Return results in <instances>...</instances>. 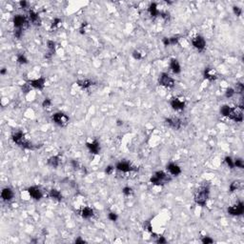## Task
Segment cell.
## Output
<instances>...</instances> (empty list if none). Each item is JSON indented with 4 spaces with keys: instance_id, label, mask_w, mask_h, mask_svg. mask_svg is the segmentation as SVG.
<instances>
[{
    "instance_id": "30",
    "label": "cell",
    "mask_w": 244,
    "mask_h": 244,
    "mask_svg": "<svg viewBox=\"0 0 244 244\" xmlns=\"http://www.w3.org/2000/svg\"><path fill=\"white\" fill-rule=\"evenodd\" d=\"M234 165H235V167L240 168V169H243L244 168V163H243V160L242 159H236L235 161H234Z\"/></svg>"
},
{
    "instance_id": "32",
    "label": "cell",
    "mask_w": 244,
    "mask_h": 244,
    "mask_svg": "<svg viewBox=\"0 0 244 244\" xmlns=\"http://www.w3.org/2000/svg\"><path fill=\"white\" fill-rule=\"evenodd\" d=\"M122 193H123L125 196L129 197V196H131L132 194H133V189H132V188H130V187H124L123 190H122Z\"/></svg>"
},
{
    "instance_id": "6",
    "label": "cell",
    "mask_w": 244,
    "mask_h": 244,
    "mask_svg": "<svg viewBox=\"0 0 244 244\" xmlns=\"http://www.w3.org/2000/svg\"><path fill=\"white\" fill-rule=\"evenodd\" d=\"M242 108L240 107H236V108H232L231 113L229 114L228 117L232 120H234L236 122H241L243 120V112H242Z\"/></svg>"
},
{
    "instance_id": "43",
    "label": "cell",
    "mask_w": 244,
    "mask_h": 244,
    "mask_svg": "<svg viewBox=\"0 0 244 244\" xmlns=\"http://www.w3.org/2000/svg\"><path fill=\"white\" fill-rule=\"evenodd\" d=\"M113 171H114V167H113V166H108L107 169H106V171H105V172H106V174L111 175V174H112V172H113Z\"/></svg>"
},
{
    "instance_id": "24",
    "label": "cell",
    "mask_w": 244,
    "mask_h": 244,
    "mask_svg": "<svg viewBox=\"0 0 244 244\" xmlns=\"http://www.w3.org/2000/svg\"><path fill=\"white\" fill-rule=\"evenodd\" d=\"M148 12L150 13V14H151L153 17H156V16L160 14V13L158 12V10H157V5L156 3H152L151 5H150V7L148 9Z\"/></svg>"
},
{
    "instance_id": "3",
    "label": "cell",
    "mask_w": 244,
    "mask_h": 244,
    "mask_svg": "<svg viewBox=\"0 0 244 244\" xmlns=\"http://www.w3.org/2000/svg\"><path fill=\"white\" fill-rule=\"evenodd\" d=\"M169 180H170V178H168V175H166L164 172L158 171V172H157V173H154V175L151 177L150 182H151L152 184L160 186V185L165 184V183H167Z\"/></svg>"
},
{
    "instance_id": "2",
    "label": "cell",
    "mask_w": 244,
    "mask_h": 244,
    "mask_svg": "<svg viewBox=\"0 0 244 244\" xmlns=\"http://www.w3.org/2000/svg\"><path fill=\"white\" fill-rule=\"evenodd\" d=\"M12 138H13L14 142L17 144V145L20 146L21 148L34 149V146H32L28 140H26L25 136H24L23 132H22V131H17V132L14 133L13 136H12Z\"/></svg>"
},
{
    "instance_id": "47",
    "label": "cell",
    "mask_w": 244,
    "mask_h": 244,
    "mask_svg": "<svg viewBox=\"0 0 244 244\" xmlns=\"http://www.w3.org/2000/svg\"><path fill=\"white\" fill-rule=\"evenodd\" d=\"M75 243H85V240L81 239V238H77L75 240Z\"/></svg>"
},
{
    "instance_id": "35",
    "label": "cell",
    "mask_w": 244,
    "mask_h": 244,
    "mask_svg": "<svg viewBox=\"0 0 244 244\" xmlns=\"http://www.w3.org/2000/svg\"><path fill=\"white\" fill-rule=\"evenodd\" d=\"M169 39H170V45H175L179 38L178 36H173V37H170Z\"/></svg>"
},
{
    "instance_id": "12",
    "label": "cell",
    "mask_w": 244,
    "mask_h": 244,
    "mask_svg": "<svg viewBox=\"0 0 244 244\" xmlns=\"http://www.w3.org/2000/svg\"><path fill=\"white\" fill-rule=\"evenodd\" d=\"M116 169L118 171L124 172V173H128V172H133V171H136L137 169L134 166H132L129 162L127 161H121L116 164Z\"/></svg>"
},
{
    "instance_id": "44",
    "label": "cell",
    "mask_w": 244,
    "mask_h": 244,
    "mask_svg": "<svg viewBox=\"0 0 244 244\" xmlns=\"http://www.w3.org/2000/svg\"><path fill=\"white\" fill-rule=\"evenodd\" d=\"M72 165H73V167L75 169H77L79 167V163L76 161V160H72Z\"/></svg>"
},
{
    "instance_id": "46",
    "label": "cell",
    "mask_w": 244,
    "mask_h": 244,
    "mask_svg": "<svg viewBox=\"0 0 244 244\" xmlns=\"http://www.w3.org/2000/svg\"><path fill=\"white\" fill-rule=\"evenodd\" d=\"M19 4H20L21 8H26V7H27V5H28V3H27L26 1H20Z\"/></svg>"
},
{
    "instance_id": "23",
    "label": "cell",
    "mask_w": 244,
    "mask_h": 244,
    "mask_svg": "<svg viewBox=\"0 0 244 244\" xmlns=\"http://www.w3.org/2000/svg\"><path fill=\"white\" fill-rule=\"evenodd\" d=\"M77 85L81 87L82 89H88L93 85V81L91 79H84V80H78L76 82Z\"/></svg>"
},
{
    "instance_id": "41",
    "label": "cell",
    "mask_w": 244,
    "mask_h": 244,
    "mask_svg": "<svg viewBox=\"0 0 244 244\" xmlns=\"http://www.w3.org/2000/svg\"><path fill=\"white\" fill-rule=\"evenodd\" d=\"M22 31L23 30H20V29H16L14 30V36L16 38H20L21 35H22Z\"/></svg>"
},
{
    "instance_id": "27",
    "label": "cell",
    "mask_w": 244,
    "mask_h": 244,
    "mask_svg": "<svg viewBox=\"0 0 244 244\" xmlns=\"http://www.w3.org/2000/svg\"><path fill=\"white\" fill-rule=\"evenodd\" d=\"M241 185V182L239 180H236L234 182H232L231 183V185H230V192H235L236 191L237 189H239V187Z\"/></svg>"
},
{
    "instance_id": "5",
    "label": "cell",
    "mask_w": 244,
    "mask_h": 244,
    "mask_svg": "<svg viewBox=\"0 0 244 244\" xmlns=\"http://www.w3.org/2000/svg\"><path fill=\"white\" fill-rule=\"evenodd\" d=\"M158 83L159 85H161L166 88H173L175 86V80L168 75L162 73L158 77Z\"/></svg>"
},
{
    "instance_id": "37",
    "label": "cell",
    "mask_w": 244,
    "mask_h": 244,
    "mask_svg": "<svg viewBox=\"0 0 244 244\" xmlns=\"http://www.w3.org/2000/svg\"><path fill=\"white\" fill-rule=\"evenodd\" d=\"M202 243H204V244H209V243H213L214 242V240L212 239V238H210L209 236H204L203 238H202Z\"/></svg>"
},
{
    "instance_id": "36",
    "label": "cell",
    "mask_w": 244,
    "mask_h": 244,
    "mask_svg": "<svg viewBox=\"0 0 244 244\" xmlns=\"http://www.w3.org/2000/svg\"><path fill=\"white\" fill-rule=\"evenodd\" d=\"M233 10H234V13H235V14H236V16H239V15H241V14H242V10H241L239 7H236V6H235L234 8H233Z\"/></svg>"
},
{
    "instance_id": "13",
    "label": "cell",
    "mask_w": 244,
    "mask_h": 244,
    "mask_svg": "<svg viewBox=\"0 0 244 244\" xmlns=\"http://www.w3.org/2000/svg\"><path fill=\"white\" fill-rule=\"evenodd\" d=\"M170 104H171V107L175 111H181L185 107V102L180 100V99L177 97L172 98V100L170 101Z\"/></svg>"
},
{
    "instance_id": "4",
    "label": "cell",
    "mask_w": 244,
    "mask_h": 244,
    "mask_svg": "<svg viewBox=\"0 0 244 244\" xmlns=\"http://www.w3.org/2000/svg\"><path fill=\"white\" fill-rule=\"evenodd\" d=\"M53 120L54 121L55 124H57L60 127H65L66 125H68L70 118L67 114H65L63 113H56L53 115Z\"/></svg>"
},
{
    "instance_id": "16",
    "label": "cell",
    "mask_w": 244,
    "mask_h": 244,
    "mask_svg": "<svg viewBox=\"0 0 244 244\" xmlns=\"http://www.w3.org/2000/svg\"><path fill=\"white\" fill-rule=\"evenodd\" d=\"M1 197L4 201H10L14 197V192L10 188H4L1 192Z\"/></svg>"
},
{
    "instance_id": "21",
    "label": "cell",
    "mask_w": 244,
    "mask_h": 244,
    "mask_svg": "<svg viewBox=\"0 0 244 244\" xmlns=\"http://www.w3.org/2000/svg\"><path fill=\"white\" fill-rule=\"evenodd\" d=\"M170 67H171V70L173 71L175 74H179L181 72V68H180V65L178 63V61H177L176 59H175V58H173L171 60Z\"/></svg>"
},
{
    "instance_id": "39",
    "label": "cell",
    "mask_w": 244,
    "mask_h": 244,
    "mask_svg": "<svg viewBox=\"0 0 244 244\" xmlns=\"http://www.w3.org/2000/svg\"><path fill=\"white\" fill-rule=\"evenodd\" d=\"M133 57H134L135 59H137V60H139L142 58V55L139 52H137V51H135L134 53H133Z\"/></svg>"
},
{
    "instance_id": "42",
    "label": "cell",
    "mask_w": 244,
    "mask_h": 244,
    "mask_svg": "<svg viewBox=\"0 0 244 244\" xmlns=\"http://www.w3.org/2000/svg\"><path fill=\"white\" fill-rule=\"evenodd\" d=\"M162 42H163V44L165 46H169L170 45V39L168 37H164L162 39Z\"/></svg>"
},
{
    "instance_id": "8",
    "label": "cell",
    "mask_w": 244,
    "mask_h": 244,
    "mask_svg": "<svg viewBox=\"0 0 244 244\" xmlns=\"http://www.w3.org/2000/svg\"><path fill=\"white\" fill-rule=\"evenodd\" d=\"M165 123L175 130H179L182 127V120L178 117H169L165 119Z\"/></svg>"
},
{
    "instance_id": "38",
    "label": "cell",
    "mask_w": 244,
    "mask_h": 244,
    "mask_svg": "<svg viewBox=\"0 0 244 244\" xmlns=\"http://www.w3.org/2000/svg\"><path fill=\"white\" fill-rule=\"evenodd\" d=\"M61 19H59V18H54L53 19V23H52V29L53 28H55V27H57L60 23H61Z\"/></svg>"
},
{
    "instance_id": "19",
    "label": "cell",
    "mask_w": 244,
    "mask_h": 244,
    "mask_svg": "<svg viewBox=\"0 0 244 244\" xmlns=\"http://www.w3.org/2000/svg\"><path fill=\"white\" fill-rule=\"evenodd\" d=\"M29 17H30V20L32 21V24L35 25H40L41 23V20L39 18V16H38V14H36L35 11L31 10L29 12Z\"/></svg>"
},
{
    "instance_id": "45",
    "label": "cell",
    "mask_w": 244,
    "mask_h": 244,
    "mask_svg": "<svg viewBox=\"0 0 244 244\" xmlns=\"http://www.w3.org/2000/svg\"><path fill=\"white\" fill-rule=\"evenodd\" d=\"M157 243H166V239H165V238H164L163 236H159V238L157 239Z\"/></svg>"
},
{
    "instance_id": "40",
    "label": "cell",
    "mask_w": 244,
    "mask_h": 244,
    "mask_svg": "<svg viewBox=\"0 0 244 244\" xmlns=\"http://www.w3.org/2000/svg\"><path fill=\"white\" fill-rule=\"evenodd\" d=\"M108 218L110 220H112V221H115L116 219H117V215H116V214L114 213H110L108 215Z\"/></svg>"
},
{
    "instance_id": "15",
    "label": "cell",
    "mask_w": 244,
    "mask_h": 244,
    "mask_svg": "<svg viewBox=\"0 0 244 244\" xmlns=\"http://www.w3.org/2000/svg\"><path fill=\"white\" fill-rule=\"evenodd\" d=\"M86 146L92 154H97L99 153V151H100V144H99V142L96 139L92 141L91 143H89V142L86 143Z\"/></svg>"
},
{
    "instance_id": "22",
    "label": "cell",
    "mask_w": 244,
    "mask_h": 244,
    "mask_svg": "<svg viewBox=\"0 0 244 244\" xmlns=\"http://www.w3.org/2000/svg\"><path fill=\"white\" fill-rule=\"evenodd\" d=\"M59 163H60V157H59V156H53V157H51L48 159V164L50 166H52V167H53V168L58 167Z\"/></svg>"
},
{
    "instance_id": "29",
    "label": "cell",
    "mask_w": 244,
    "mask_h": 244,
    "mask_svg": "<svg viewBox=\"0 0 244 244\" xmlns=\"http://www.w3.org/2000/svg\"><path fill=\"white\" fill-rule=\"evenodd\" d=\"M236 93V90L235 89H233V88H228L226 90V93H225V96L227 98H230V97H233L234 96V95Z\"/></svg>"
},
{
    "instance_id": "31",
    "label": "cell",
    "mask_w": 244,
    "mask_h": 244,
    "mask_svg": "<svg viewBox=\"0 0 244 244\" xmlns=\"http://www.w3.org/2000/svg\"><path fill=\"white\" fill-rule=\"evenodd\" d=\"M225 162L227 163V165L229 166V168L233 169L235 168V165H234V160H233L230 157H225Z\"/></svg>"
},
{
    "instance_id": "7",
    "label": "cell",
    "mask_w": 244,
    "mask_h": 244,
    "mask_svg": "<svg viewBox=\"0 0 244 244\" xmlns=\"http://www.w3.org/2000/svg\"><path fill=\"white\" fill-rule=\"evenodd\" d=\"M244 212V204L242 201H238L236 204L228 208V213L232 215H241Z\"/></svg>"
},
{
    "instance_id": "25",
    "label": "cell",
    "mask_w": 244,
    "mask_h": 244,
    "mask_svg": "<svg viewBox=\"0 0 244 244\" xmlns=\"http://www.w3.org/2000/svg\"><path fill=\"white\" fill-rule=\"evenodd\" d=\"M50 197H51L52 198H53V199H56V200H62V198H63V197H62V194H61L59 191H57V190H55V189H53V190H51L50 191Z\"/></svg>"
},
{
    "instance_id": "48",
    "label": "cell",
    "mask_w": 244,
    "mask_h": 244,
    "mask_svg": "<svg viewBox=\"0 0 244 244\" xmlns=\"http://www.w3.org/2000/svg\"><path fill=\"white\" fill-rule=\"evenodd\" d=\"M0 74H1V75H5V74H6V70H5V69H2L1 72H0Z\"/></svg>"
},
{
    "instance_id": "34",
    "label": "cell",
    "mask_w": 244,
    "mask_h": 244,
    "mask_svg": "<svg viewBox=\"0 0 244 244\" xmlns=\"http://www.w3.org/2000/svg\"><path fill=\"white\" fill-rule=\"evenodd\" d=\"M51 105H52V101H51V99H49V98H46L42 103V106L44 108H48V107L51 106Z\"/></svg>"
},
{
    "instance_id": "26",
    "label": "cell",
    "mask_w": 244,
    "mask_h": 244,
    "mask_svg": "<svg viewBox=\"0 0 244 244\" xmlns=\"http://www.w3.org/2000/svg\"><path fill=\"white\" fill-rule=\"evenodd\" d=\"M231 110H232V108L230 106H228V105H224V106L221 107L220 113H221V114H222V115L227 116V117H228L230 113H231Z\"/></svg>"
},
{
    "instance_id": "1",
    "label": "cell",
    "mask_w": 244,
    "mask_h": 244,
    "mask_svg": "<svg viewBox=\"0 0 244 244\" xmlns=\"http://www.w3.org/2000/svg\"><path fill=\"white\" fill-rule=\"evenodd\" d=\"M209 197V188L207 186H201L197 190L195 194V201L197 204L204 207L207 203Z\"/></svg>"
},
{
    "instance_id": "28",
    "label": "cell",
    "mask_w": 244,
    "mask_h": 244,
    "mask_svg": "<svg viewBox=\"0 0 244 244\" xmlns=\"http://www.w3.org/2000/svg\"><path fill=\"white\" fill-rule=\"evenodd\" d=\"M17 62L19 64H27L28 63V59L23 53H19L17 55Z\"/></svg>"
},
{
    "instance_id": "20",
    "label": "cell",
    "mask_w": 244,
    "mask_h": 244,
    "mask_svg": "<svg viewBox=\"0 0 244 244\" xmlns=\"http://www.w3.org/2000/svg\"><path fill=\"white\" fill-rule=\"evenodd\" d=\"M80 215L83 218H91L93 215V210L90 207H84L81 209Z\"/></svg>"
},
{
    "instance_id": "18",
    "label": "cell",
    "mask_w": 244,
    "mask_h": 244,
    "mask_svg": "<svg viewBox=\"0 0 244 244\" xmlns=\"http://www.w3.org/2000/svg\"><path fill=\"white\" fill-rule=\"evenodd\" d=\"M167 170L173 175H178L181 173V169L179 168V166L175 163H169L167 165Z\"/></svg>"
},
{
    "instance_id": "33",
    "label": "cell",
    "mask_w": 244,
    "mask_h": 244,
    "mask_svg": "<svg viewBox=\"0 0 244 244\" xmlns=\"http://www.w3.org/2000/svg\"><path fill=\"white\" fill-rule=\"evenodd\" d=\"M243 91H244V85L242 84V83H240V82L236 83V93H242Z\"/></svg>"
},
{
    "instance_id": "17",
    "label": "cell",
    "mask_w": 244,
    "mask_h": 244,
    "mask_svg": "<svg viewBox=\"0 0 244 244\" xmlns=\"http://www.w3.org/2000/svg\"><path fill=\"white\" fill-rule=\"evenodd\" d=\"M204 77L206 79L210 80V81L215 80V79L218 78L217 75H215V72L212 68H206V69H205V71H204Z\"/></svg>"
},
{
    "instance_id": "9",
    "label": "cell",
    "mask_w": 244,
    "mask_h": 244,
    "mask_svg": "<svg viewBox=\"0 0 244 244\" xmlns=\"http://www.w3.org/2000/svg\"><path fill=\"white\" fill-rule=\"evenodd\" d=\"M28 21L26 17L22 14H17L14 17V25L15 27V29H20L22 30L23 28L27 25Z\"/></svg>"
},
{
    "instance_id": "11",
    "label": "cell",
    "mask_w": 244,
    "mask_h": 244,
    "mask_svg": "<svg viewBox=\"0 0 244 244\" xmlns=\"http://www.w3.org/2000/svg\"><path fill=\"white\" fill-rule=\"evenodd\" d=\"M192 43H193V46L195 47L197 50H198V51H203V50L205 49V47H206V42H205V39L200 35H197L196 37H194L193 40H192Z\"/></svg>"
},
{
    "instance_id": "10",
    "label": "cell",
    "mask_w": 244,
    "mask_h": 244,
    "mask_svg": "<svg viewBox=\"0 0 244 244\" xmlns=\"http://www.w3.org/2000/svg\"><path fill=\"white\" fill-rule=\"evenodd\" d=\"M31 87L37 89V90H43L44 87H45V83H46V79L44 77H40V78L37 79H32V80H29L27 82Z\"/></svg>"
},
{
    "instance_id": "14",
    "label": "cell",
    "mask_w": 244,
    "mask_h": 244,
    "mask_svg": "<svg viewBox=\"0 0 244 244\" xmlns=\"http://www.w3.org/2000/svg\"><path fill=\"white\" fill-rule=\"evenodd\" d=\"M28 192H29L30 196L35 199V200H39V199L42 198V192L40 191L39 188H37L35 186H32V187H30L29 189H28Z\"/></svg>"
}]
</instances>
